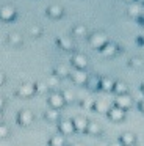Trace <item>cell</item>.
<instances>
[{
  "label": "cell",
  "mask_w": 144,
  "mask_h": 146,
  "mask_svg": "<svg viewBox=\"0 0 144 146\" xmlns=\"http://www.w3.org/2000/svg\"><path fill=\"white\" fill-rule=\"evenodd\" d=\"M86 133L91 137H99L102 133V127L100 124H97L96 121H89L88 123V127H86Z\"/></svg>",
  "instance_id": "obj_15"
},
{
  "label": "cell",
  "mask_w": 144,
  "mask_h": 146,
  "mask_svg": "<svg viewBox=\"0 0 144 146\" xmlns=\"http://www.w3.org/2000/svg\"><path fill=\"white\" fill-rule=\"evenodd\" d=\"M30 32L33 33L34 36H38V35H39V33H41V29H39V27H33V29H31Z\"/></svg>",
  "instance_id": "obj_32"
},
{
  "label": "cell",
  "mask_w": 144,
  "mask_h": 146,
  "mask_svg": "<svg viewBox=\"0 0 144 146\" xmlns=\"http://www.w3.org/2000/svg\"><path fill=\"white\" fill-rule=\"evenodd\" d=\"M22 41H24V39H22V36L19 35V33H11V35L8 36V42L13 46H20Z\"/></svg>",
  "instance_id": "obj_25"
},
{
  "label": "cell",
  "mask_w": 144,
  "mask_h": 146,
  "mask_svg": "<svg viewBox=\"0 0 144 146\" xmlns=\"http://www.w3.org/2000/svg\"><path fill=\"white\" fill-rule=\"evenodd\" d=\"M34 88H36V93H47L49 91V85L44 82H36L34 83Z\"/></svg>",
  "instance_id": "obj_29"
},
{
  "label": "cell",
  "mask_w": 144,
  "mask_h": 146,
  "mask_svg": "<svg viewBox=\"0 0 144 146\" xmlns=\"http://www.w3.org/2000/svg\"><path fill=\"white\" fill-rule=\"evenodd\" d=\"M16 16V10L13 7H9V5H6V7H2L0 8V19L3 21H11L14 19Z\"/></svg>",
  "instance_id": "obj_12"
},
{
  "label": "cell",
  "mask_w": 144,
  "mask_h": 146,
  "mask_svg": "<svg viewBox=\"0 0 144 146\" xmlns=\"http://www.w3.org/2000/svg\"><path fill=\"white\" fill-rule=\"evenodd\" d=\"M106 42H108V38H106V35L102 33V32H96V33H92V35L89 36V44L92 46L94 49H99L100 50Z\"/></svg>",
  "instance_id": "obj_5"
},
{
  "label": "cell",
  "mask_w": 144,
  "mask_h": 146,
  "mask_svg": "<svg viewBox=\"0 0 144 146\" xmlns=\"http://www.w3.org/2000/svg\"><path fill=\"white\" fill-rule=\"evenodd\" d=\"M71 61H72V66H74L75 69H86L88 68V58H86V55H83V54L72 55Z\"/></svg>",
  "instance_id": "obj_9"
},
{
  "label": "cell",
  "mask_w": 144,
  "mask_h": 146,
  "mask_svg": "<svg viewBox=\"0 0 144 146\" xmlns=\"http://www.w3.org/2000/svg\"><path fill=\"white\" fill-rule=\"evenodd\" d=\"M138 2H139V3H144V0H138Z\"/></svg>",
  "instance_id": "obj_41"
},
{
  "label": "cell",
  "mask_w": 144,
  "mask_h": 146,
  "mask_svg": "<svg viewBox=\"0 0 144 146\" xmlns=\"http://www.w3.org/2000/svg\"><path fill=\"white\" fill-rule=\"evenodd\" d=\"M49 146H66V140H64V137H63L61 133L50 137V140H49Z\"/></svg>",
  "instance_id": "obj_21"
},
{
  "label": "cell",
  "mask_w": 144,
  "mask_h": 146,
  "mask_svg": "<svg viewBox=\"0 0 144 146\" xmlns=\"http://www.w3.org/2000/svg\"><path fill=\"white\" fill-rule=\"evenodd\" d=\"M110 107H111V105H110L106 101H103V99H97V101H94V108L92 110L97 111V113H105L106 115V111L110 110Z\"/></svg>",
  "instance_id": "obj_13"
},
{
  "label": "cell",
  "mask_w": 144,
  "mask_h": 146,
  "mask_svg": "<svg viewBox=\"0 0 144 146\" xmlns=\"http://www.w3.org/2000/svg\"><path fill=\"white\" fill-rule=\"evenodd\" d=\"M9 133H11V130H9V127L6 126L5 123L0 124V140H5L9 137Z\"/></svg>",
  "instance_id": "obj_27"
},
{
  "label": "cell",
  "mask_w": 144,
  "mask_h": 146,
  "mask_svg": "<svg viewBox=\"0 0 144 146\" xmlns=\"http://www.w3.org/2000/svg\"><path fill=\"white\" fill-rule=\"evenodd\" d=\"M66 146H67V145H66Z\"/></svg>",
  "instance_id": "obj_43"
},
{
  "label": "cell",
  "mask_w": 144,
  "mask_h": 146,
  "mask_svg": "<svg viewBox=\"0 0 144 146\" xmlns=\"http://www.w3.org/2000/svg\"><path fill=\"white\" fill-rule=\"evenodd\" d=\"M100 52H102L103 55H106V57H111V55L116 54V46L111 44V42H106V44L100 49Z\"/></svg>",
  "instance_id": "obj_23"
},
{
  "label": "cell",
  "mask_w": 144,
  "mask_h": 146,
  "mask_svg": "<svg viewBox=\"0 0 144 146\" xmlns=\"http://www.w3.org/2000/svg\"><path fill=\"white\" fill-rule=\"evenodd\" d=\"M3 108H5V99L0 98V110H3Z\"/></svg>",
  "instance_id": "obj_36"
},
{
  "label": "cell",
  "mask_w": 144,
  "mask_h": 146,
  "mask_svg": "<svg viewBox=\"0 0 144 146\" xmlns=\"http://www.w3.org/2000/svg\"><path fill=\"white\" fill-rule=\"evenodd\" d=\"M141 93H143V94H144V83H143V85H141Z\"/></svg>",
  "instance_id": "obj_39"
},
{
  "label": "cell",
  "mask_w": 144,
  "mask_h": 146,
  "mask_svg": "<svg viewBox=\"0 0 144 146\" xmlns=\"http://www.w3.org/2000/svg\"><path fill=\"white\" fill-rule=\"evenodd\" d=\"M72 146H85L83 143H75V145H72Z\"/></svg>",
  "instance_id": "obj_38"
},
{
  "label": "cell",
  "mask_w": 144,
  "mask_h": 146,
  "mask_svg": "<svg viewBox=\"0 0 144 146\" xmlns=\"http://www.w3.org/2000/svg\"><path fill=\"white\" fill-rule=\"evenodd\" d=\"M80 105L83 108H88V110H92L94 108V101L92 99H83V101L80 102Z\"/></svg>",
  "instance_id": "obj_30"
},
{
  "label": "cell",
  "mask_w": 144,
  "mask_h": 146,
  "mask_svg": "<svg viewBox=\"0 0 144 146\" xmlns=\"http://www.w3.org/2000/svg\"><path fill=\"white\" fill-rule=\"evenodd\" d=\"M72 33H74V36H78V38H83V36L88 35V30L85 25H81V24H78V25L74 27V30H72Z\"/></svg>",
  "instance_id": "obj_24"
},
{
  "label": "cell",
  "mask_w": 144,
  "mask_h": 146,
  "mask_svg": "<svg viewBox=\"0 0 144 146\" xmlns=\"http://www.w3.org/2000/svg\"><path fill=\"white\" fill-rule=\"evenodd\" d=\"M47 104H49L50 108L61 110V108L66 105L64 99H63L61 91H52V93H49V96H47Z\"/></svg>",
  "instance_id": "obj_1"
},
{
  "label": "cell",
  "mask_w": 144,
  "mask_h": 146,
  "mask_svg": "<svg viewBox=\"0 0 144 146\" xmlns=\"http://www.w3.org/2000/svg\"><path fill=\"white\" fill-rule=\"evenodd\" d=\"M139 13H141V8H139V5H138V3H133V5L128 7V14H130V16L138 17V16H139Z\"/></svg>",
  "instance_id": "obj_28"
},
{
  "label": "cell",
  "mask_w": 144,
  "mask_h": 146,
  "mask_svg": "<svg viewBox=\"0 0 144 146\" xmlns=\"http://www.w3.org/2000/svg\"><path fill=\"white\" fill-rule=\"evenodd\" d=\"M69 74H71V71H69L67 66H64V64H58V66L53 69V76H56L58 79H64V77H69Z\"/></svg>",
  "instance_id": "obj_20"
},
{
  "label": "cell",
  "mask_w": 144,
  "mask_h": 146,
  "mask_svg": "<svg viewBox=\"0 0 144 146\" xmlns=\"http://www.w3.org/2000/svg\"><path fill=\"white\" fill-rule=\"evenodd\" d=\"M136 146H144V143H139V145H136Z\"/></svg>",
  "instance_id": "obj_40"
},
{
  "label": "cell",
  "mask_w": 144,
  "mask_h": 146,
  "mask_svg": "<svg viewBox=\"0 0 144 146\" xmlns=\"http://www.w3.org/2000/svg\"><path fill=\"white\" fill-rule=\"evenodd\" d=\"M113 86H114V80L110 79V77H100V90L105 93L113 91Z\"/></svg>",
  "instance_id": "obj_17"
},
{
  "label": "cell",
  "mask_w": 144,
  "mask_h": 146,
  "mask_svg": "<svg viewBox=\"0 0 144 146\" xmlns=\"http://www.w3.org/2000/svg\"><path fill=\"white\" fill-rule=\"evenodd\" d=\"M86 88L91 90V91H96V90H100V77L99 76H89L86 82Z\"/></svg>",
  "instance_id": "obj_16"
},
{
  "label": "cell",
  "mask_w": 144,
  "mask_h": 146,
  "mask_svg": "<svg viewBox=\"0 0 144 146\" xmlns=\"http://www.w3.org/2000/svg\"><path fill=\"white\" fill-rule=\"evenodd\" d=\"M33 121H34V113L31 110H20L17 113V123H19V126H22V127H28V126H31L33 124Z\"/></svg>",
  "instance_id": "obj_3"
},
{
  "label": "cell",
  "mask_w": 144,
  "mask_h": 146,
  "mask_svg": "<svg viewBox=\"0 0 144 146\" xmlns=\"http://www.w3.org/2000/svg\"><path fill=\"white\" fill-rule=\"evenodd\" d=\"M16 94L22 99H30L36 94V88H34V83H30V82H25V83H20L16 90Z\"/></svg>",
  "instance_id": "obj_2"
},
{
  "label": "cell",
  "mask_w": 144,
  "mask_h": 146,
  "mask_svg": "<svg viewBox=\"0 0 144 146\" xmlns=\"http://www.w3.org/2000/svg\"><path fill=\"white\" fill-rule=\"evenodd\" d=\"M128 146H136V145H128Z\"/></svg>",
  "instance_id": "obj_42"
},
{
  "label": "cell",
  "mask_w": 144,
  "mask_h": 146,
  "mask_svg": "<svg viewBox=\"0 0 144 146\" xmlns=\"http://www.w3.org/2000/svg\"><path fill=\"white\" fill-rule=\"evenodd\" d=\"M130 66L131 68H143L144 66V61L141 60V58L135 57V58H131V60H130Z\"/></svg>",
  "instance_id": "obj_31"
},
{
  "label": "cell",
  "mask_w": 144,
  "mask_h": 146,
  "mask_svg": "<svg viewBox=\"0 0 144 146\" xmlns=\"http://www.w3.org/2000/svg\"><path fill=\"white\" fill-rule=\"evenodd\" d=\"M69 77H71V80L75 83V85H86L88 82V74L85 72V69H75V71H71V74H69Z\"/></svg>",
  "instance_id": "obj_8"
},
{
  "label": "cell",
  "mask_w": 144,
  "mask_h": 146,
  "mask_svg": "<svg viewBox=\"0 0 144 146\" xmlns=\"http://www.w3.org/2000/svg\"><path fill=\"white\" fill-rule=\"evenodd\" d=\"M138 107H139V111H141V113H144V99L138 102Z\"/></svg>",
  "instance_id": "obj_33"
},
{
  "label": "cell",
  "mask_w": 144,
  "mask_h": 146,
  "mask_svg": "<svg viewBox=\"0 0 144 146\" xmlns=\"http://www.w3.org/2000/svg\"><path fill=\"white\" fill-rule=\"evenodd\" d=\"M3 119H5V116H3V111H2V110H0V124H2V123H3Z\"/></svg>",
  "instance_id": "obj_37"
},
{
  "label": "cell",
  "mask_w": 144,
  "mask_h": 146,
  "mask_svg": "<svg viewBox=\"0 0 144 146\" xmlns=\"http://www.w3.org/2000/svg\"><path fill=\"white\" fill-rule=\"evenodd\" d=\"M114 105H118L119 108L127 111L128 108L133 107V98H131L128 93L127 94H119V96H116V99H114Z\"/></svg>",
  "instance_id": "obj_7"
},
{
  "label": "cell",
  "mask_w": 144,
  "mask_h": 146,
  "mask_svg": "<svg viewBox=\"0 0 144 146\" xmlns=\"http://www.w3.org/2000/svg\"><path fill=\"white\" fill-rule=\"evenodd\" d=\"M63 13H64V10H63L59 5H50V7L47 8V14H49L50 17H53V19H58V17H61Z\"/></svg>",
  "instance_id": "obj_18"
},
{
  "label": "cell",
  "mask_w": 144,
  "mask_h": 146,
  "mask_svg": "<svg viewBox=\"0 0 144 146\" xmlns=\"http://www.w3.org/2000/svg\"><path fill=\"white\" fill-rule=\"evenodd\" d=\"M44 118H46V121H49L52 124H58V121L61 119L59 110H55V108H49L47 111H44Z\"/></svg>",
  "instance_id": "obj_11"
},
{
  "label": "cell",
  "mask_w": 144,
  "mask_h": 146,
  "mask_svg": "<svg viewBox=\"0 0 144 146\" xmlns=\"http://www.w3.org/2000/svg\"><path fill=\"white\" fill-rule=\"evenodd\" d=\"M58 44L61 49H64V50H71L72 47H74V41H72L71 38H67V36H61V38L58 39Z\"/></svg>",
  "instance_id": "obj_22"
},
{
  "label": "cell",
  "mask_w": 144,
  "mask_h": 146,
  "mask_svg": "<svg viewBox=\"0 0 144 146\" xmlns=\"http://www.w3.org/2000/svg\"><path fill=\"white\" fill-rule=\"evenodd\" d=\"M106 116H108V119L113 121V123H122V121L125 119V110L119 108L118 105H111L110 110L106 111Z\"/></svg>",
  "instance_id": "obj_4"
},
{
  "label": "cell",
  "mask_w": 144,
  "mask_h": 146,
  "mask_svg": "<svg viewBox=\"0 0 144 146\" xmlns=\"http://www.w3.org/2000/svg\"><path fill=\"white\" fill-rule=\"evenodd\" d=\"M58 130L63 137H71L75 133V127L72 119H59L58 121Z\"/></svg>",
  "instance_id": "obj_6"
},
{
  "label": "cell",
  "mask_w": 144,
  "mask_h": 146,
  "mask_svg": "<svg viewBox=\"0 0 144 146\" xmlns=\"http://www.w3.org/2000/svg\"><path fill=\"white\" fill-rule=\"evenodd\" d=\"M5 80H6L5 74H3V72H0V86H2V85H5Z\"/></svg>",
  "instance_id": "obj_34"
},
{
  "label": "cell",
  "mask_w": 144,
  "mask_h": 146,
  "mask_svg": "<svg viewBox=\"0 0 144 146\" xmlns=\"http://www.w3.org/2000/svg\"><path fill=\"white\" fill-rule=\"evenodd\" d=\"M108 146H124V145H122V143H121V141H119V140H118V141H113V143H110Z\"/></svg>",
  "instance_id": "obj_35"
},
{
  "label": "cell",
  "mask_w": 144,
  "mask_h": 146,
  "mask_svg": "<svg viewBox=\"0 0 144 146\" xmlns=\"http://www.w3.org/2000/svg\"><path fill=\"white\" fill-rule=\"evenodd\" d=\"M119 141H121L124 146L136 145V135H135L133 132H124L121 137H119Z\"/></svg>",
  "instance_id": "obj_14"
},
{
  "label": "cell",
  "mask_w": 144,
  "mask_h": 146,
  "mask_svg": "<svg viewBox=\"0 0 144 146\" xmlns=\"http://www.w3.org/2000/svg\"><path fill=\"white\" fill-rule=\"evenodd\" d=\"M113 93H116V96H119V94H127V93H128L127 83H125V82H121V80L114 82V86H113Z\"/></svg>",
  "instance_id": "obj_19"
},
{
  "label": "cell",
  "mask_w": 144,
  "mask_h": 146,
  "mask_svg": "<svg viewBox=\"0 0 144 146\" xmlns=\"http://www.w3.org/2000/svg\"><path fill=\"white\" fill-rule=\"evenodd\" d=\"M61 94H63V99H64L66 104H72V102L75 101V94L71 91V90H63Z\"/></svg>",
  "instance_id": "obj_26"
},
{
  "label": "cell",
  "mask_w": 144,
  "mask_h": 146,
  "mask_svg": "<svg viewBox=\"0 0 144 146\" xmlns=\"http://www.w3.org/2000/svg\"><path fill=\"white\" fill-rule=\"evenodd\" d=\"M72 123H74V127H75V132L77 133H86V127H88L89 121L85 116H75L72 119Z\"/></svg>",
  "instance_id": "obj_10"
}]
</instances>
